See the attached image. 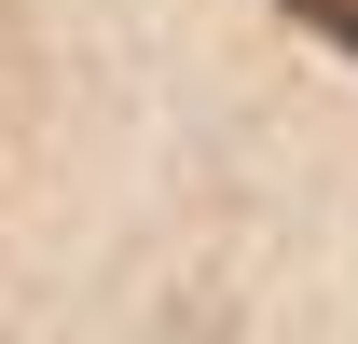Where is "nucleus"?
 <instances>
[{
	"label": "nucleus",
	"instance_id": "obj_1",
	"mask_svg": "<svg viewBox=\"0 0 358 344\" xmlns=\"http://www.w3.org/2000/svg\"><path fill=\"white\" fill-rule=\"evenodd\" d=\"M289 14H303L317 42H345V55H358V0H289Z\"/></svg>",
	"mask_w": 358,
	"mask_h": 344
}]
</instances>
